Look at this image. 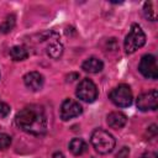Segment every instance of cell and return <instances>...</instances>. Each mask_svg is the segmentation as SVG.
I'll use <instances>...</instances> for the list:
<instances>
[{"instance_id":"cell-1","label":"cell","mask_w":158,"mask_h":158,"mask_svg":"<svg viewBox=\"0 0 158 158\" xmlns=\"http://www.w3.org/2000/svg\"><path fill=\"white\" fill-rule=\"evenodd\" d=\"M16 125L27 133L43 135L47 130V117L42 106L30 105L23 107L16 115Z\"/></svg>"},{"instance_id":"cell-2","label":"cell","mask_w":158,"mask_h":158,"mask_svg":"<svg viewBox=\"0 0 158 158\" xmlns=\"http://www.w3.org/2000/svg\"><path fill=\"white\" fill-rule=\"evenodd\" d=\"M90 141H91V144L95 148V151L101 154H106V153L111 152L116 144L114 136L101 128H98L91 133Z\"/></svg>"},{"instance_id":"cell-3","label":"cell","mask_w":158,"mask_h":158,"mask_svg":"<svg viewBox=\"0 0 158 158\" xmlns=\"http://www.w3.org/2000/svg\"><path fill=\"white\" fill-rule=\"evenodd\" d=\"M146 43V35L139 25L132 23L130 32L125 38V51L126 53H133Z\"/></svg>"},{"instance_id":"cell-4","label":"cell","mask_w":158,"mask_h":158,"mask_svg":"<svg viewBox=\"0 0 158 158\" xmlns=\"http://www.w3.org/2000/svg\"><path fill=\"white\" fill-rule=\"evenodd\" d=\"M110 100L118 107H127L132 104L133 95L128 85L121 84L116 88H114L109 94Z\"/></svg>"},{"instance_id":"cell-5","label":"cell","mask_w":158,"mask_h":158,"mask_svg":"<svg viewBox=\"0 0 158 158\" xmlns=\"http://www.w3.org/2000/svg\"><path fill=\"white\" fill-rule=\"evenodd\" d=\"M77 96L85 102L95 101L98 98V88L94 81L88 78L83 79L77 86Z\"/></svg>"},{"instance_id":"cell-6","label":"cell","mask_w":158,"mask_h":158,"mask_svg":"<svg viewBox=\"0 0 158 158\" xmlns=\"http://www.w3.org/2000/svg\"><path fill=\"white\" fill-rule=\"evenodd\" d=\"M138 70L141 74L148 79H157L158 78V67H157V59L152 54H146L141 58V62L138 64Z\"/></svg>"},{"instance_id":"cell-7","label":"cell","mask_w":158,"mask_h":158,"mask_svg":"<svg viewBox=\"0 0 158 158\" xmlns=\"http://www.w3.org/2000/svg\"><path fill=\"white\" fill-rule=\"evenodd\" d=\"M157 106H158V93L156 89L141 94L137 99V107L141 111L156 110Z\"/></svg>"},{"instance_id":"cell-8","label":"cell","mask_w":158,"mask_h":158,"mask_svg":"<svg viewBox=\"0 0 158 158\" xmlns=\"http://www.w3.org/2000/svg\"><path fill=\"white\" fill-rule=\"evenodd\" d=\"M81 112H83V107L78 101H75L73 99H65L62 102V106H60V117H62V120L68 121L73 117L79 116Z\"/></svg>"},{"instance_id":"cell-9","label":"cell","mask_w":158,"mask_h":158,"mask_svg":"<svg viewBox=\"0 0 158 158\" xmlns=\"http://www.w3.org/2000/svg\"><path fill=\"white\" fill-rule=\"evenodd\" d=\"M23 83H25V85L30 90L38 91V90L42 89L44 79H43V75L41 73H38V72H30V73H27L23 77Z\"/></svg>"},{"instance_id":"cell-10","label":"cell","mask_w":158,"mask_h":158,"mask_svg":"<svg viewBox=\"0 0 158 158\" xmlns=\"http://www.w3.org/2000/svg\"><path fill=\"white\" fill-rule=\"evenodd\" d=\"M126 121H127L126 115L120 111H114L107 115V125L111 128H115V130L122 128L126 125Z\"/></svg>"},{"instance_id":"cell-11","label":"cell","mask_w":158,"mask_h":158,"mask_svg":"<svg viewBox=\"0 0 158 158\" xmlns=\"http://www.w3.org/2000/svg\"><path fill=\"white\" fill-rule=\"evenodd\" d=\"M81 68H83V70H85L88 73H99V72L102 70L104 63L99 58L91 57V58H88L86 60L83 62Z\"/></svg>"},{"instance_id":"cell-12","label":"cell","mask_w":158,"mask_h":158,"mask_svg":"<svg viewBox=\"0 0 158 158\" xmlns=\"http://www.w3.org/2000/svg\"><path fill=\"white\" fill-rule=\"evenodd\" d=\"M86 149H88V144L81 138H73L69 142V151L74 156H81L83 153L86 152Z\"/></svg>"},{"instance_id":"cell-13","label":"cell","mask_w":158,"mask_h":158,"mask_svg":"<svg viewBox=\"0 0 158 158\" xmlns=\"http://www.w3.org/2000/svg\"><path fill=\"white\" fill-rule=\"evenodd\" d=\"M10 56H11V58L14 59V60H23V59H26L27 57H28V52H27V49L25 48V47H22V46H15V47H12L11 49H10Z\"/></svg>"},{"instance_id":"cell-14","label":"cell","mask_w":158,"mask_h":158,"mask_svg":"<svg viewBox=\"0 0 158 158\" xmlns=\"http://www.w3.org/2000/svg\"><path fill=\"white\" fill-rule=\"evenodd\" d=\"M15 22H16L15 15H12V14L9 15V16L0 23V32H1V33H7V32H10V31L14 28Z\"/></svg>"},{"instance_id":"cell-15","label":"cell","mask_w":158,"mask_h":158,"mask_svg":"<svg viewBox=\"0 0 158 158\" xmlns=\"http://www.w3.org/2000/svg\"><path fill=\"white\" fill-rule=\"evenodd\" d=\"M47 53L49 57L57 59L62 56L63 53V46L59 43V42H52L49 46H48V49H47Z\"/></svg>"},{"instance_id":"cell-16","label":"cell","mask_w":158,"mask_h":158,"mask_svg":"<svg viewBox=\"0 0 158 158\" xmlns=\"http://www.w3.org/2000/svg\"><path fill=\"white\" fill-rule=\"evenodd\" d=\"M153 6H154V2H152V1L146 2L144 6H143L144 16H146L148 20H151V21H154V20H156V10L153 9Z\"/></svg>"},{"instance_id":"cell-17","label":"cell","mask_w":158,"mask_h":158,"mask_svg":"<svg viewBox=\"0 0 158 158\" xmlns=\"http://www.w3.org/2000/svg\"><path fill=\"white\" fill-rule=\"evenodd\" d=\"M11 144V137L6 133H0V149H6Z\"/></svg>"},{"instance_id":"cell-18","label":"cell","mask_w":158,"mask_h":158,"mask_svg":"<svg viewBox=\"0 0 158 158\" xmlns=\"http://www.w3.org/2000/svg\"><path fill=\"white\" fill-rule=\"evenodd\" d=\"M9 114H10V106L0 99V118L6 117Z\"/></svg>"},{"instance_id":"cell-19","label":"cell","mask_w":158,"mask_h":158,"mask_svg":"<svg viewBox=\"0 0 158 158\" xmlns=\"http://www.w3.org/2000/svg\"><path fill=\"white\" fill-rule=\"evenodd\" d=\"M128 153H130V149L127 147H122L118 153L116 154V158H127L128 157Z\"/></svg>"},{"instance_id":"cell-20","label":"cell","mask_w":158,"mask_h":158,"mask_svg":"<svg viewBox=\"0 0 158 158\" xmlns=\"http://www.w3.org/2000/svg\"><path fill=\"white\" fill-rule=\"evenodd\" d=\"M139 158H157V154L153 152H147V153H143Z\"/></svg>"},{"instance_id":"cell-21","label":"cell","mask_w":158,"mask_h":158,"mask_svg":"<svg viewBox=\"0 0 158 158\" xmlns=\"http://www.w3.org/2000/svg\"><path fill=\"white\" fill-rule=\"evenodd\" d=\"M53 158H64V156H63L60 152H56V153L53 154Z\"/></svg>"}]
</instances>
